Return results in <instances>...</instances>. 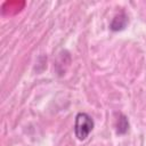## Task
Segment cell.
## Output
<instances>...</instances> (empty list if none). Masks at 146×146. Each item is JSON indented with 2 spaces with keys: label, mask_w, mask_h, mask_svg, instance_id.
<instances>
[{
  "label": "cell",
  "mask_w": 146,
  "mask_h": 146,
  "mask_svg": "<svg viewBox=\"0 0 146 146\" xmlns=\"http://www.w3.org/2000/svg\"><path fill=\"white\" fill-rule=\"evenodd\" d=\"M95 127L92 117L83 112H80L75 116L74 121V135L79 140H84L92 131Z\"/></svg>",
  "instance_id": "obj_1"
},
{
  "label": "cell",
  "mask_w": 146,
  "mask_h": 146,
  "mask_svg": "<svg viewBox=\"0 0 146 146\" xmlns=\"http://www.w3.org/2000/svg\"><path fill=\"white\" fill-rule=\"evenodd\" d=\"M127 24H128V17L125 14L121 13L113 18V21L111 22L110 29L112 31H121L127 26Z\"/></svg>",
  "instance_id": "obj_2"
},
{
  "label": "cell",
  "mask_w": 146,
  "mask_h": 146,
  "mask_svg": "<svg viewBox=\"0 0 146 146\" xmlns=\"http://www.w3.org/2000/svg\"><path fill=\"white\" fill-rule=\"evenodd\" d=\"M129 129V122L128 119L124 115H120V119H117V123H116V131L117 133H125Z\"/></svg>",
  "instance_id": "obj_3"
}]
</instances>
